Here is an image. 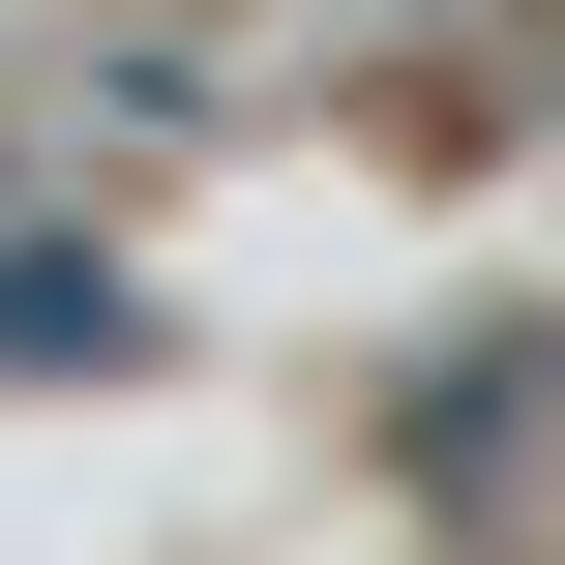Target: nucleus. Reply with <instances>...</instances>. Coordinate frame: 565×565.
I'll return each mask as SVG.
<instances>
[{
  "instance_id": "obj_1",
  "label": "nucleus",
  "mask_w": 565,
  "mask_h": 565,
  "mask_svg": "<svg viewBox=\"0 0 565 565\" xmlns=\"http://www.w3.org/2000/svg\"><path fill=\"white\" fill-rule=\"evenodd\" d=\"M565 417V328H477V358H417V477H507Z\"/></svg>"
},
{
  "instance_id": "obj_2",
  "label": "nucleus",
  "mask_w": 565,
  "mask_h": 565,
  "mask_svg": "<svg viewBox=\"0 0 565 565\" xmlns=\"http://www.w3.org/2000/svg\"><path fill=\"white\" fill-rule=\"evenodd\" d=\"M0 358H149V268L119 238H0Z\"/></svg>"
}]
</instances>
